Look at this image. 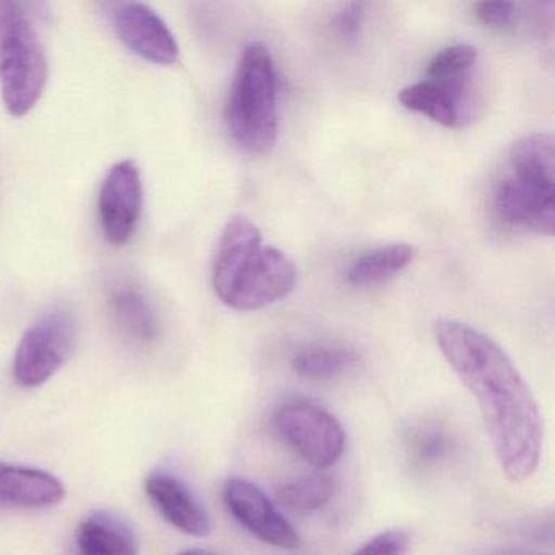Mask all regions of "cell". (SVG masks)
<instances>
[{
	"label": "cell",
	"instance_id": "2e32d148",
	"mask_svg": "<svg viewBox=\"0 0 555 555\" xmlns=\"http://www.w3.org/2000/svg\"><path fill=\"white\" fill-rule=\"evenodd\" d=\"M415 249L405 243L379 246L357 258L347 271V282L353 287H373L404 271L414 261Z\"/></svg>",
	"mask_w": 555,
	"mask_h": 555
},
{
	"label": "cell",
	"instance_id": "44dd1931",
	"mask_svg": "<svg viewBox=\"0 0 555 555\" xmlns=\"http://www.w3.org/2000/svg\"><path fill=\"white\" fill-rule=\"evenodd\" d=\"M409 542L411 538L408 532L402 529H389L366 541L353 555H404Z\"/></svg>",
	"mask_w": 555,
	"mask_h": 555
},
{
	"label": "cell",
	"instance_id": "8992f818",
	"mask_svg": "<svg viewBox=\"0 0 555 555\" xmlns=\"http://www.w3.org/2000/svg\"><path fill=\"white\" fill-rule=\"evenodd\" d=\"M79 336L77 318L53 308L22 337L14 359V378L22 388H38L53 378L73 353Z\"/></svg>",
	"mask_w": 555,
	"mask_h": 555
},
{
	"label": "cell",
	"instance_id": "52a82bcc",
	"mask_svg": "<svg viewBox=\"0 0 555 555\" xmlns=\"http://www.w3.org/2000/svg\"><path fill=\"white\" fill-rule=\"evenodd\" d=\"M274 427L282 440L311 466H333L346 450V431L326 409L307 401L287 402L278 409Z\"/></svg>",
	"mask_w": 555,
	"mask_h": 555
},
{
	"label": "cell",
	"instance_id": "9a60e30c",
	"mask_svg": "<svg viewBox=\"0 0 555 555\" xmlns=\"http://www.w3.org/2000/svg\"><path fill=\"white\" fill-rule=\"evenodd\" d=\"M76 545L79 555H139L131 526L112 513L87 516L77 528Z\"/></svg>",
	"mask_w": 555,
	"mask_h": 555
},
{
	"label": "cell",
	"instance_id": "5b68a950",
	"mask_svg": "<svg viewBox=\"0 0 555 555\" xmlns=\"http://www.w3.org/2000/svg\"><path fill=\"white\" fill-rule=\"evenodd\" d=\"M50 67L30 9L0 2V95L14 118H24L47 89Z\"/></svg>",
	"mask_w": 555,
	"mask_h": 555
},
{
	"label": "cell",
	"instance_id": "7c38bea8",
	"mask_svg": "<svg viewBox=\"0 0 555 555\" xmlns=\"http://www.w3.org/2000/svg\"><path fill=\"white\" fill-rule=\"evenodd\" d=\"M145 492L155 509L184 534H209V515L183 480L168 473H154L145 482Z\"/></svg>",
	"mask_w": 555,
	"mask_h": 555
},
{
	"label": "cell",
	"instance_id": "d6986e66",
	"mask_svg": "<svg viewBox=\"0 0 555 555\" xmlns=\"http://www.w3.org/2000/svg\"><path fill=\"white\" fill-rule=\"evenodd\" d=\"M477 50L469 44H454L435 54L428 64L427 79L450 80L473 76Z\"/></svg>",
	"mask_w": 555,
	"mask_h": 555
},
{
	"label": "cell",
	"instance_id": "ac0fdd59",
	"mask_svg": "<svg viewBox=\"0 0 555 555\" xmlns=\"http://www.w3.org/2000/svg\"><path fill=\"white\" fill-rule=\"evenodd\" d=\"M334 495V482L324 474L300 477L279 490V502L298 513L314 512L326 505Z\"/></svg>",
	"mask_w": 555,
	"mask_h": 555
},
{
	"label": "cell",
	"instance_id": "7a4b0ae2",
	"mask_svg": "<svg viewBox=\"0 0 555 555\" xmlns=\"http://www.w3.org/2000/svg\"><path fill=\"white\" fill-rule=\"evenodd\" d=\"M297 284L287 255L262 243L261 230L245 216L229 220L214 259L212 285L223 304L240 311L261 310L284 300Z\"/></svg>",
	"mask_w": 555,
	"mask_h": 555
},
{
	"label": "cell",
	"instance_id": "5bb4252c",
	"mask_svg": "<svg viewBox=\"0 0 555 555\" xmlns=\"http://www.w3.org/2000/svg\"><path fill=\"white\" fill-rule=\"evenodd\" d=\"M108 308L116 326L132 343H155L160 334V318L139 285L119 282L109 288Z\"/></svg>",
	"mask_w": 555,
	"mask_h": 555
},
{
	"label": "cell",
	"instance_id": "603a6c76",
	"mask_svg": "<svg viewBox=\"0 0 555 555\" xmlns=\"http://www.w3.org/2000/svg\"><path fill=\"white\" fill-rule=\"evenodd\" d=\"M448 440L440 430H425L418 435L415 451L424 461L440 460L447 453Z\"/></svg>",
	"mask_w": 555,
	"mask_h": 555
},
{
	"label": "cell",
	"instance_id": "277c9868",
	"mask_svg": "<svg viewBox=\"0 0 555 555\" xmlns=\"http://www.w3.org/2000/svg\"><path fill=\"white\" fill-rule=\"evenodd\" d=\"M225 121L233 141L248 154H268L278 142V74L264 44L251 43L243 51L227 102Z\"/></svg>",
	"mask_w": 555,
	"mask_h": 555
},
{
	"label": "cell",
	"instance_id": "7402d4cb",
	"mask_svg": "<svg viewBox=\"0 0 555 555\" xmlns=\"http://www.w3.org/2000/svg\"><path fill=\"white\" fill-rule=\"evenodd\" d=\"M363 17H365V5L347 4L337 17V30L343 38L349 41H356L362 30Z\"/></svg>",
	"mask_w": 555,
	"mask_h": 555
},
{
	"label": "cell",
	"instance_id": "30bf717a",
	"mask_svg": "<svg viewBox=\"0 0 555 555\" xmlns=\"http://www.w3.org/2000/svg\"><path fill=\"white\" fill-rule=\"evenodd\" d=\"M109 18L119 40L142 60L160 66H173L180 47L160 15L141 2L109 4Z\"/></svg>",
	"mask_w": 555,
	"mask_h": 555
},
{
	"label": "cell",
	"instance_id": "6da1fadb",
	"mask_svg": "<svg viewBox=\"0 0 555 555\" xmlns=\"http://www.w3.org/2000/svg\"><path fill=\"white\" fill-rule=\"evenodd\" d=\"M434 331L444 360L479 404L506 479H529L541 461L544 431L528 383L505 350L476 327L440 318Z\"/></svg>",
	"mask_w": 555,
	"mask_h": 555
},
{
	"label": "cell",
	"instance_id": "3957f363",
	"mask_svg": "<svg viewBox=\"0 0 555 555\" xmlns=\"http://www.w3.org/2000/svg\"><path fill=\"white\" fill-rule=\"evenodd\" d=\"M554 160L552 135L538 132L513 144L493 186V212L500 222L554 235Z\"/></svg>",
	"mask_w": 555,
	"mask_h": 555
},
{
	"label": "cell",
	"instance_id": "ffe728a7",
	"mask_svg": "<svg viewBox=\"0 0 555 555\" xmlns=\"http://www.w3.org/2000/svg\"><path fill=\"white\" fill-rule=\"evenodd\" d=\"M516 12H518L516 4L505 2V0H499V2L487 0V2H477L473 5V14L477 24L490 28V30H506V28L513 27Z\"/></svg>",
	"mask_w": 555,
	"mask_h": 555
},
{
	"label": "cell",
	"instance_id": "9c48e42d",
	"mask_svg": "<svg viewBox=\"0 0 555 555\" xmlns=\"http://www.w3.org/2000/svg\"><path fill=\"white\" fill-rule=\"evenodd\" d=\"M223 500L233 518L253 535L274 547L294 551L301 539L278 506L255 483L246 479H230L223 489Z\"/></svg>",
	"mask_w": 555,
	"mask_h": 555
},
{
	"label": "cell",
	"instance_id": "ba28073f",
	"mask_svg": "<svg viewBox=\"0 0 555 555\" xmlns=\"http://www.w3.org/2000/svg\"><path fill=\"white\" fill-rule=\"evenodd\" d=\"M142 207L141 171L132 160L119 162L106 175L99 196L100 223L112 245H126L134 236Z\"/></svg>",
	"mask_w": 555,
	"mask_h": 555
},
{
	"label": "cell",
	"instance_id": "8fae6325",
	"mask_svg": "<svg viewBox=\"0 0 555 555\" xmlns=\"http://www.w3.org/2000/svg\"><path fill=\"white\" fill-rule=\"evenodd\" d=\"M473 76L460 79H427L412 83L399 93V102L409 112L427 116L444 128H457L469 118Z\"/></svg>",
	"mask_w": 555,
	"mask_h": 555
},
{
	"label": "cell",
	"instance_id": "4fadbf2b",
	"mask_svg": "<svg viewBox=\"0 0 555 555\" xmlns=\"http://www.w3.org/2000/svg\"><path fill=\"white\" fill-rule=\"evenodd\" d=\"M64 496V483L53 474L0 463V508H51L60 505Z\"/></svg>",
	"mask_w": 555,
	"mask_h": 555
},
{
	"label": "cell",
	"instance_id": "e0dca14e",
	"mask_svg": "<svg viewBox=\"0 0 555 555\" xmlns=\"http://www.w3.org/2000/svg\"><path fill=\"white\" fill-rule=\"evenodd\" d=\"M359 356L349 347L317 344L298 350L292 359L295 373L310 382H330L357 365Z\"/></svg>",
	"mask_w": 555,
	"mask_h": 555
},
{
	"label": "cell",
	"instance_id": "cb8c5ba5",
	"mask_svg": "<svg viewBox=\"0 0 555 555\" xmlns=\"http://www.w3.org/2000/svg\"><path fill=\"white\" fill-rule=\"evenodd\" d=\"M178 555H216L212 552L204 551V548H188V551L181 552Z\"/></svg>",
	"mask_w": 555,
	"mask_h": 555
}]
</instances>
